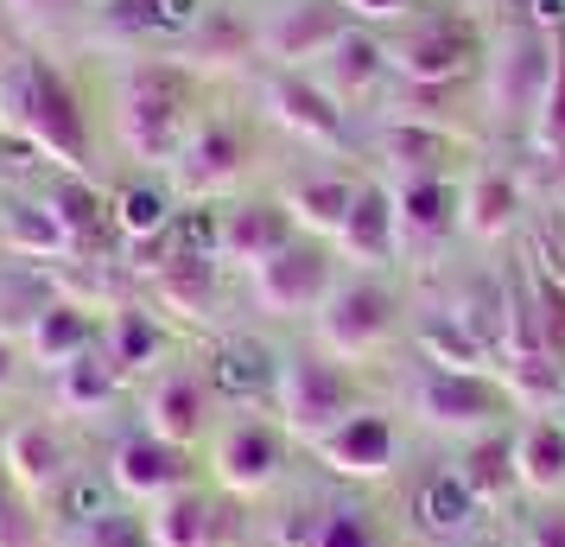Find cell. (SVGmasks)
<instances>
[{"mask_svg":"<svg viewBox=\"0 0 565 547\" xmlns=\"http://www.w3.org/2000/svg\"><path fill=\"white\" fill-rule=\"evenodd\" d=\"M121 496H115V484H108V471H96V465H77L71 477H64V491L39 509V516H52L64 535H77L83 522H96L103 509H115Z\"/></svg>","mask_w":565,"mask_h":547,"instance_id":"obj_38","label":"cell"},{"mask_svg":"<svg viewBox=\"0 0 565 547\" xmlns=\"http://www.w3.org/2000/svg\"><path fill=\"white\" fill-rule=\"evenodd\" d=\"M108 484L121 503H140V509H153L159 496L184 491V484H198V459H191V445H172L159 440V433H128V440L108 452Z\"/></svg>","mask_w":565,"mask_h":547,"instance_id":"obj_15","label":"cell"},{"mask_svg":"<svg viewBox=\"0 0 565 547\" xmlns=\"http://www.w3.org/2000/svg\"><path fill=\"white\" fill-rule=\"evenodd\" d=\"M13 154H20V147H13V140L0 134V179H7V166H13Z\"/></svg>","mask_w":565,"mask_h":547,"instance_id":"obj_45","label":"cell"},{"mask_svg":"<svg viewBox=\"0 0 565 547\" xmlns=\"http://www.w3.org/2000/svg\"><path fill=\"white\" fill-rule=\"evenodd\" d=\"M306 547H387L382 516L356 503V496H337V503H318L311 509V535Z\"/></svg>","mask_w":565,"mask_h":547,"instance_id":"obj_37","label":"cell"},{"mask_svg":"<svg viewBox=\"0 0 565 547\" xmlns=\"http://www.w3.org/2000/svg\"><path fill=\"white\" fill-rule=\"evenodd\" d=\"M356 369L324 357L318 344L306 350H286L280 357V389H274V414H280V433L292 445H318L324 433H337L343 420L356 414Z\"/></svg>","mask_w":565,"mask_h":547,"instance_id":"obj_5","label":"cell"},{"mask_svg":"<svg viewBox=\"0 0 565 547\" xmlns=\"http://www.w3.org/2000/svg\"><path fill=\"white\" fill-rule=\"evenodd\" d=\"M64 547H153V528L140 503H115L96 522H83L77 535H64Z\"/></svg>","mask_w":565,"mask_h":547,"instance_id":"obj_39","label":"cell"},{"mask_svg":"<svg viewBox=\"0 0 565 547\" xmlns=\"http://www.w3.org/2000/svg\"><path fill=\"white\" fill-rule=\"evenodd\" d=\"M286 452H292V440L280 433V420L235 414L210 433V477H216L223 496L255 503V496H267L286 477Z\"/></svg>","mask_w":565,"mask_h":547,"instance_id":"obj_9","label":"cell"},{"mask_svg":"<svg viewBox=\"0 0 565 547\" xmlns=\"http://www.w3.org/2000/svg\"><path fill=\"white\" fill-rule=\"evenodd\" d=\"M39 541H45L39 503H26V496L0 477V547H39Z\"/></svg>","mask_w":565,"mask_h":547,"instance_id":"obj_41","label":"cell"},{"mask_svg":"<svg viewBox=\"0 0 565 547\" xmlns=\"http://www.w3.org/2000/svg\"><path fill=\"white\" fill-rule=\"evenodd\" d=\"M356 27L343 0H280L255 13V57L274 71H311L343 32Z\"/></svg>","mask_w":565,"mask_h":547,"instance_id":"obj_11","label":"cell"},{"mask_svg":"<svg viewBox=\"0 0 565 547\" xmlns=\"http://www.w3.org/2000/svg\"><path fill=\"white\" fill-rule=\"evenodd\" d=\"M521 547H565V503H546V509L527 522Z\"/></svg>","mask_w":565,"mask_h":547,"instance_id":"obj_43","label":"cell"},{"mask_svg":"<svg viewBox=\"0 0 565 547\" xmlns=\"http://www.w3.org/2000/svg\"><path fill=\"white\" fill-rule=\"evenodd\" d=\"M260 115L274 128L299 134V147H343L350 140V115L306 77V71H267L260 77Z\"/></svg>","mask_w":565,"mask_h":547,"instance_id":"obj_16","label":"cell"},{"mask_svg":"<svg viewBox=\"0 0 565 547\" xmlns=\"http://www.w3.org/2000/svg\"><path fill=\"white\" fill-rule=\"evenodd\" d=\"M458 477L477 491V503H502V491H514V452H509V427H495V433H477V440H463L458 452Z\"/></svg>","mask_w":565,"mask_h":547,"instance_id":"obj_36","label":"cell"},{"mask_svg":"<svg viewBox=\"0 0 565 547\" xmlns=\"http://www.w3.org/2000/svg\"><path fill=\"white\" fill-rule=\"evenodd\" d=\"M407 516H413V528H419V535H433V541H458V535H470V528H477L483 503H477V491L458 477V465H438V471H426V477L413 484Z\"/></svg>","mask_w":565,"mask_h":547,"instance_id":"obj_28","label":"cell"},{"mask_svg":"<svg viewBox=\"0 0 565 547\" xmlns=\"http://www.w3.org/2000/svg\"><path fill=\"white\" fill-rule=\"evenodd\" d=\"M0 134L52 172H89V108L52 52H0Z\"/></svg>","mask_w":565,"mask_h":547,"instance_id":"obj_2","label":"cell"},{"mask_svg":"<svg viewBox=\"0 0 565 547\" xmlns=\"http://www.w3.org/2000/svg\"><path fill=\"white\" fill-rule=\"evenodd\" d=\"M216 503L223 496L204 491V484H184V491L159 496L147 509V528H153V547H204L210 522H216Z\"/></svg>","mask_w":565,"mask_h":547,"instance_id":"obj_34","label":"cell"},{"mask_svg":"<svg viewBox=\"0 0 565 547\" xmlns=\"http://www.w3.org/2000/svg\"><path fill=\"white\" fill-rule=\"evenodd\" d=\"M292 217H286L280 198H230V204L210 210V255L223 261V267H242V274H255L260 261H274L292 242Z\"/></svg>","mask_w":565,"mask_h":547,"instance_id":"obj_14","label":"cell"},{"mask_svg":"<svg viewBox=\"0 0 565 547\" xmlns=\"http://www.w3.org/2000/svg\"><path fill=\"white\" fill-rule=\"evenodd\" d=\"M0 255L39 261V267L77 261V242H71L64 217L52 210V198H45L39 185H32V191H7V185H0Z\"/></svg>","mask_w":565,"mask_h":547,"instance_id":"obj_20","label":"cell"},{"mask_svg":"<svg viewBox=\"0 0 565 547\" xmlns=\"http://www.w3.org/2000/svg\"><path fill=\"white\" fill-rule=\"evenodd\" d=\"M407 332V299L387 274H350L337 281L331 299L311 313V344L337 364H375L387 344Z\"/></svg>","mask_w":565,"mask_h":547,"instance_id":"obj_3","label":"cell"},{"mask_svg":"<svg viewBox=\"0 0 565 547\" xmlns=\"http://www.w3.org/2000/svg\"><path fill=\"white\" fill-rule=\"evenodd\" d=\"M108 210H115V235H121L128 249H134V242H153V235H166L172 223H179L172 191H166V185H147V179L108 191Z\"/></svg>","mask_w":565,"mask_h":547,"instance_id":"obj_35","label":"cell"},{"mask_svg":"<svg viewBox=\"0 0 565 547\" xmlns=\"http://www.w3.org/2000/svg\"><path fill=\"white\" fill-rule=\"evenodd\" d=\"M458 179H394V230H401V255H433L438 242L458 235Z\"/></svg>","mask_w":565,"mask_h":547,"instance_id":"obj_21","label":"cell"},{"mask_svg":"<svg viewBox=\"0 0 565 547\" xmlns=\"http://www.w3.org/2000/svg\"><path fill=\"white\" fill-rule=\"evenodd\" d=\"M13 382H20V338L0 332V395L13 389Z\"/></svg>","mask_w":565,"mask_h":547,"instance_id":"obj_44","label":"cell"},{"mask_svg":"<svg viewBox=\"0 0 565 547\" xmlns=\"http://www.w3.org/2000/svg\"><path fill=\"white\" fill-rule=\"evenodd\" d=\"M39 191H45V198H52V210L64 217V230H71V242H77V255H96L103 242H121V235H115L108 191H96V179H89V172H52Z\"/></svg>","mask_w":565,"mask_h":547,"instance_id":"obj_30","label":"cell"},{"mask_svg":"<svg viewBox=\"0 0 565 547\" xmlns=\"http://www.w3.org/2000/svg\"><path fill=\"white\" fill-rule=\"evenodd\" d=\"M306 77L318 83V90H324V96H331L343 115H350L356 103L382 96L387 83H394V64H387V39H382V32H369V27H350V32H343V39L331 45V52L311 64Z\"/></svg>","mask_w":565,"mask_h":547,"instance_id":"obj_18","label":"cell"},{"mask_svg":"<svg viewBox=\"0 0 565 547\" xmlns=\"http://www.w3.org/2000/svg\"><path fill=\"white\" fill-rule=\"evenodd\" d=\"M216 281H223V261L210 249H184V255H172L166 267L147 274V306L179 318H210L216 313Z\"/></svg>","mask_w":565,"mask_h":547,"instance_id":"obj_26","label":"cell"},{"mask_svg":"<svg viewBox=\"0 0 565 547\" xmlns=\"http://www.w3.org/2000/svg\"><path fill=\"white\" fill-rule=\"evenodd\" d=\"M337 255L350 261L356 274H387L394 255H401V230H394V185L387 179H356V198H350V217L331 242Z\"/></svg>","mask_w":565,"mask_h":547,"instance_id":"obj_19","label":"cell"},{"mask_svg":"<svg viewBox=\"0 0 565 547\" xmlns=\"http://www.w3.org/2000/svg\"><path fill=\"white\" fill-rule=\"evenodd\" d=\"M184 64L204 77V71H230L242 57H255V20L235 13V7H204L198 27H191V45H184Z\"/></svg>","mask_w":565,"mask_h":547,"instance_id":"obj_32","label":"cell"},{"mask_svg":"<svg viewBox=\"0 0 565 547\" xmlns=\"http://www.w3.org/2000/svg\"><path fill=\"white\" fill-rule=\"evenodd\" d=\"M71 471H77V445L64 440L57 420H13V427H0V477L26 503L45 509L64 491Z\"/></svg>","mask_w":565,"mask_h":547,"instance_id":"obj_13","label":"cell"},{"mask_svg":"<svg viewBox=\"0 0 565 547\" xmlns=\"http://www.w3.org/2000/svg\"><path fill=\"white\" fill-rule=\"evenodd\" d=\"M350 198H356V179L350 172H306L280 191L286 217L299 235H318V242H337L343 217H350Z\"/></svg>","mask_w":565,"mask_h":547,"instance_id":"obj_31","label":"cell"},{"mask_svg":"<svg viewBox=\"0 0 565 547\" xmlns=\"http://www.w3.org/2000/svg\"><path fill=\"white\" fill-rule=\"evenodd\" d=\"M514 452V491L540 496V503H565V420L527 414L509 427Z\"/></svg>","mask_w":565,"mask_h":547,"instance_id":"obj_25","label":"cell"},{"mask_svg":"<svg viewBox=\"0 0 565 547\" xmlns=\"http://www.w3.org/2000/svg\"><path fill=\"white\" fill-rule=\"evenodd\" d=\"M540 154H565V39H559V57H553V77H546V96L534 108V128H527Z\"/></svg>","mask_w":565,"mask_h":547,"instance_id":"obj_40","label":"cell"},{"mask_svg":"<svg viewBox=\"0 0 565 547\" xmlns=\"http://www.w3.org/2000/svg\"><path fill=\"white\" fill-rule=\"evenodd\" d=\"M337 287V249L318 235H292L274 261L248 274V293L267 318H311Z\"/></svg>","mask_w":565,"mask_h":547,"instance_id":"obj_10","label":"cell"},{"mask_svg":"<svg viewBox=\"0 0 565 547\" xmlns=\"http://www.w3.org/2000/svg\"><path fill=\"white\" fill-rule=\"evenodd\" d=\"M514 401L502 389L495 369H419L413 382V420L433 427V433H451V440H477V433H495L509 427Z\"/></svg>","mask_w":565,"mask_h":547,"instance_id":"obj_8","label":"cell"},{"mask_svg":"<svg viewBox=\"0 0 565 547\" xmlns=\"http://www.w3.org/2000/svg\"><path fill=\"white\" fill-rule=\"evenodd\" d=\"M521 217V179L502 166H477L458 179V235L470 242H502Z\"/></svg>","mask_w":565,"mask_h":547,"instance_id":"obj_27","label":"cell"},{"mask_svg":"<svg viewBox=\"0 0 565 547\" xmlns=\"http://www.w3.org/2000/svg\"><path fill=\"white\" fill-rule=\"evenodd\" d=\"M445 7H463V13H477V7H483V0H445Z\"/></svg>","mask_w":565,"mask_h":547,"instance_id":"obj_46","label":"cell"},{"mask_svg":"<svg viewBox=\"0 0 565 547\" xmlns=\"http://www.w3.org/2000/svg\"><path fill=\"white\" fill-rule=\"evenodd\" d=\"M311 452L343 484H382L387 471H394V459H401V427L382 408H356V414L343 420L337 433H324Z\"/></svg>","mask_w":565,"mask_h":547,"instance_id":"obj_17","label":"cell"},{"mask_svg":"<svg viewBox=\"0 0 565 547\" xmlns=\"http://www.w3.org/2000/svg\"><path fill=\"white\" fill-rule=\"evenodd\" d=\"M387 39V64H394V83H426V90H451V83L477 77L483 71V32L463 7H426L407 13Z\"/></svg>","mask_w":565,"mask_h":547,"instance_id":"obj_4","label":"cell"},{"mask_svg":"<svg viewBox=\"0 0 565 547\" xmlns=\"http://www.w3.org/2000/svg\"><path fill=\"white\" fill-rule=\"evenodd\" d=\"M248 166H255V128L242 115L204 108V122L191 128L179 159L166 166V179H172V198L230 204V198H242V185H248Z\"/></svg>","mask_w":565,"mask_h":547,"instance_id":"obj_6","label":"cell"},{"mask_svg":"<svg viewBox=\"0 0 565 547\" xmlns=\"http://www.w3.org/2000/svg\"><path fill=\"white\" fill-rule=\"evenodd\" d=\"M343 7H350V20H356V27H401V20H407V13H419V0H343Z\"/></svg>","mask_w":565,"mask_h":547,"instance_id":"obj_42","label":"cell"},{"mask_svg":"<svg viewBox=\"0 0 565 547\" xmlns=\"http://www.w3.org/2000/svg\"><path fill=\"white\" fill-rule=\"evenodd\" d=\"M166 350H172V332H166V318L147 306V299H115L103 313V357L121 376H153L166 364Z\"/></svg>","mask_w":565,"mask_h":547,"instance_id":"obj_24","label":"cell"},{"mask_svg":"<svg viewBox=\"0 0 565 547\" xmlns=\"http://www.w3.org/2000/svg\"><path fill=\"white\" fill-rule=\"evenodd\" d=\"M204 376H210V389H216V408H274L280 357L255 338H223V344H210Z\"/></svg>","mask_w":565,"mask_h":547,"instance_id":"obj_22","label":"cell"},{"mask_svg":"<svg viewBox=\"0 0 565 547\" xmlns=\"http://www.w3.org/2000/svg\"><path fill=\"white\" fill-rule=\"evenodd\" d=\"M198 122H204V77L179 52L121 57L115 90H108V128L121 140V154L166 172Z\"/></svg>","mask_w":565,"mask_h":547,"instance_id":"obj_1","label":"cell"},{"mask_svg":"<svg viewBox=\"0 0 565 547\" xmlns=\"http://www.w3.org/2000/svg\"><path fill=\"white\" fill-rule=\"evenodd\" d=\"M553 57H559V32L553 27H534V20H514L495 52L483 57L489 64V122L509 134H527L534 128V108L546 96V77H553Z\"/></svg>","mask_w":565,"mask_h":547,"instance_id":"obj_7","label":"cell"},{"mask_svg":"<svg viewBox=\"0 0 565 547\" xmlns=\"http://www.w3.org/2000/svg\"><path fill=\"white\" fill-rule=\"evenodd\" d=\"M45 382H52V408H57V414H96V408H108V401L121 395V382H128V376L108 364L103 344H96L89 357H77V364L52 369Z\"/></svg>","mask_w":565,"mask_h":547,"instance_id":"obj_33","label":"cell"},{"mask_svg":"<svg viewBox=\"0 0 565 547\" xmlns=\"http://www.w3.org/2000/svg\"><path fill=\"white\" fill-rule=\"evenodd\" d=\"M96 344H103V318H96V306H89V299H71V293H52V306L26 325L20 350L52 376V369L89 357Z\"/></svg>","mask_w":565,"mask_h":547,"instance_id":"obj_23","label":"cell"},{"mask_svg":"<svg viewBox=\"0 0 565 547\" xmlns=\"http://www.w3.org/2000/svg\"><path fill=\"white\" fill-rule=\"evenodd\" d=\"M375 154H382L387 172H401V179H445V172H458L463 134L433 128V122H382Z\"/></svg>","mask_w":565,"mask_h":547,"instance_id":"obj_29","label":"cell"},{"mask_svg":"<svg viewBox=\"0 0 565 547\" xmlns=\"http://www.w3.org/2000/svg\"><path fill=\"white\" fill-rule=\"evenodd\" d=\"M140 414H147V433L198 452L216 433V389H210L204 364H159L140 382Z\"/></svg>","mask_w":565,"mask_h":547,"instance_id":"obj_12","label":"cell"}]
</instances>
